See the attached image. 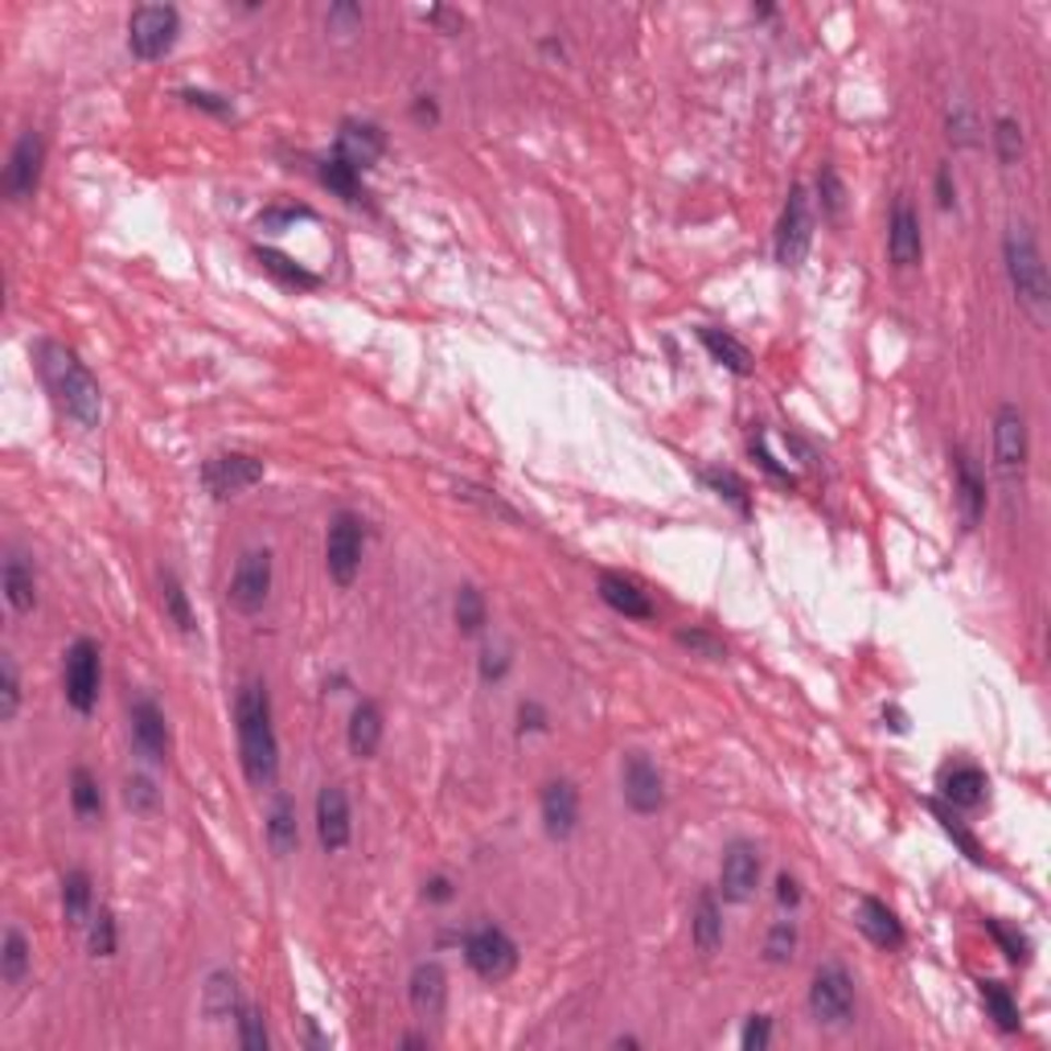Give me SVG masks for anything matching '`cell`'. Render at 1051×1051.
<instances>
[{"instance_id":"obj_1","label":"cell","mask_w":1051,"mask_h":1051,"mask_svg":"<svg viewBox=\"0 0 1051 1051\" xmlns=\"http://www.w3.org/2000/svg\"><path fill=\"white\" fill-rule=\"evenodd\" d=\"M34 357H37V374H42L46 390L54 394L58 411H62L67 420H74L79 427H99L103 390L99 382H95V374L79 362V354L67 350V345H58V341H37Z\"/></svg>"},{"instance_id":"obj_2","label":"cell","mask_w":1051,"mask_h":1051,"mask_svg":"<svg viewBox=\"0 0 1051 1051\" xmlns=\"http://www.w3.org/2000/svg\"><path fill=\"white\" fill-rule=\"evenodd\" d=\"M235 723H238V756L243 772L255 789H272L280 777V740L272 728V698L263 682H247L235 698Z\"/></svg>"},{"instance_id":"obj_3","label":"cell","mask_w":1051,"mask_h":1051,"mask_svg":"<svg viewBox=\"0 0 1051 1051\" xmlns=\"http://www.w3.org/2000/svg\"><path fill=\"white\" fill-rule=\"evenodd\" d=\"M1002 259H1006V275H1011V288H1015V300L1023 305V312H1027L1039 329H1048L1051 280H1048V263H1043L1039 243H1035L1027 222H1018V226L1006 231V238H1002Z\"/></svg>"},{"instance_id":"obj_4","label":"cell","mask_w":1051,"mask_h":1051,"mask_svg":"<svg viewBox=\"0 0 1051 1051\" xmlns=\"http://www.w3.org/2000/svg\"><path fill=\"white\" fill-rule=\"evenodd\" d=\"M177 34H181V13L173 4H140L128 21V50L140 62H156L177 46Z\"/></svg>"},{"instance_id":"obj_5","label":"cell","mask_w":1051,"mask_h":1051,"mask_svg":"<svg viewBox=\"0 0 1051 1051\" xmlns=\"http://www.w3.org/2000/svg\"><path fill=\"white\" fill-rule=\"evenodd\" d=\"M814 243V210H810V189L793 186L789 202L777 222V263L780 268H801Z\"/></svg>"},{"instance_id":"obj_6","label":"cell","mask_w":1051,"mask_h":1051,"mask_svg":"<svg viewBox=\"0 0 1051 1051\" xmlns=\"http://www.w3.org/2000/svg\"><path fill=\"white\" fill-rule=\"evenodd\" d=\"M464 961L476 978L485 982H506L509 973L518 969V945L509 941L497 924H481L464 936Z\"/></svg>"},{"instance_id":"obj_7","label":"cell","mask_w":1051,"mask_h":1051,"mask_svg":"<svg viewBox=\"0 0 1051 1051\" xmlns=\"http://www.w3.org/2000/svg\"><path fill=\"white\" fill-rule=\"evenodd\" d=\"M99 682H103L99 645L91 641V637H79V641L67 649V665H62L67 702L79 715H91L95 711V702H99Z\"/></svg>"},{"instance_id":"obj_8","label":"cell","mask_w":1051,"mask_h":1051,"mask_svg":"<svg viewBox=\"0 0 1051 1051\" xmlns=\"http://www.w3.org/2000/svg\"><path fill=\"white\" fill-rule=\"evenodd\" d=\"M1027 457H1031V440H1027V415L1015 403H1002L994 415V469L1006 485L1023 481L1027 473Z\"/></svg>"},{"instance_id":"obj_9","label":"cell","mask_w":1051,"mask_h":1051,"mask_svg":"<svg viewBox=\"0 0 1051 1051\" xmlns=\"http://www.w3.org/2000/svg\"><path fill=\"white\" fill-rule=\"evenodd\" d=\"M362 546H366V539H362V522H357L354 513H333V522H329V534H324V567H329V579L338 583V588H350L357 579V571H362Z\"/></svg>"},{"instance_id":"obj_10","label":"cell","mask_w":1051,"mask_h":1051,"mask_svg":"<svg viewBox=\"0 0 1051 1051\" xmlns=\"http://www.w3.org/2000/svg\"><path fill=\"white\" fill-rule=\"evenodd\" d=\"M810 1011H814L817 1023L826 1027H842L854 1015V982L850 973L838 961L822 966L814 973V985H810Z\"/></svg>"},{"instance_id":"obj_11","label":"cell","mask_w":1051,"mask_h":1051,"mask_svg":"<svg viewBox=\"0 0 1051 1051\" xmlns=\"http://www.w3.org/2000/svg\"><path fill=\"white\" fill-rule=\"evenodd\" d=\"M42 165H46V140L42 132H21L13 153H9V165H4V198L9 202H29L42 186Z\"/></svg>"},{"instance_id":"obj_12","label":"cell","mask_w":1051,"mask_h":1051,"mask_svg":"<svg viewBox=\"0 0 1051 1051\" xmlns=\"http://www.w3.org/2000/svg\"><path fill=\"white\" fill-rule=\"evenodd\" d=\"M263 460L251 457V452H219L202 464V485L214 497H235V493L251 489L263 481Z\"/></svg>"},{"instance_id":"obj_13","label":"cell","mask_w":1051,"mask_h":1051,"mask_svg":"<svg viewBox=\"0 0 1051 1051\" xmlns=\"http://www.w3.org/2000/svg\"><path fill=\"white\" fill-rule=\"evenodd\" d=\"M231 609L251 616L268 604L272 595V551H247L235 567V579H231Z\"/></svg>"},{"instance_id":"obj_14","label":"cell","mask_w":1051,"mask_h":1051,"mask_svg":"<svg viewBox=\"0 0 1051 1051\" xmlns=\"http://www.w3.org/2000/svg\"><path fill=\"white\" fill-rule=\"evenodd\" d=\"M621 784H625V801L633 805V814H658L665 805V780L658 772V764L649 760L645 752H633L625 756V768H621Z\"/></svg>"},{"instance_id":"obj_15","label":"cell","mask_w":1051,"mask_h":1051,"mask_svg":"<svg viewBox=\"0 0 1051 1051\" xmlns=\"http://www.w3.org/2000/svg\"><path fill=\"white\" fill-rule=\"evenodd\" d=\"M756 883H760V850L752 842H731L723 850V866H719V891L728 904H747L756 896Z\"/></svg>"},{"instance_id":"obj_16","label":"cell","mask_w":1051,"mask_h":1051,"mask_svg":"<svg viewBox=\"0 0 1051 1051\" xmlns=\"http://www.w3.org/2000/svg\"><path fill=\"white\" fill-rule=\"evenodd\" d=\"M128 723H132V744H137L140 756H149L153 764L169 760V723H165V711L156 707L149 695H140L128 711Z\"/></svg>"},{"instance_id":"obj_17","label":"cell","mask_w":1051,"mask_h":1051,"mask_svg":"<svg viewBox=\"0 0 1051 1051\" xmlns=\"http://www.w3.org/2000/svg\"><path fill=\"white\" fill-rule=\"evenodd\" d=\"M350 801H345V789L341 784H324L317 793V838H321L324 854H338V850L350 847Z\"/></svg>"},{"instance_id":"obj_18","label":"cell","mask_w":1051,"mask_h":1051,"mask_svg":"<svg viewBox=\"0 0 1051 1051\" xmlns=\"http://www.w3.org/2000/svg\"><path fill=\"white\" fill-rule=\"evenodd\" d=\"M387 153V132L378 123H366V119H345L338 132V156L345 165H354L357 173L378 165Z\"/></svg>"},{"instance_id":"obj_19","label":"cell","mask_w":1051,"mask_h":1051,"mask_svg":"<svg viewBox=\"0 0 1051 1051\" xmlns=\"http://www.w3.org/2000/svg\"><path fill=\"white\" fill-rule=\"evenodd\" d=\"M539 814L551 838H571L579 826V789L571 780H546L543 798H539Z\"/></svg>"},{"instance_id":"obj_20","label":"cell","mask_w":1051,"mask_h":1051,"mask_svg":"<svg viewBox=\"0 0 1051 1051\" xmlns=\"http://www.w3.org/2000/svg\"><path fill=\"white\" fill-rule=\"evenodd\" d=\"M887 255L896 268H916L920 255H924V238H920V214L912 210V202L899 198L891 210V226H887Z\"/></svg>"},{"instance_id":"obj_21","label":"cell","mask_w":1051,"mask_h":1051,"mask_svg":"<svg viewBox=\"0 0 1051 1051\" xmlns=\"http://www.w3.org/2000/svg\"><path fill=\"white\" fill-rule=\"evenodd\" d=\"M953 476H957V506H961V518H966V526L973 530L985 513V476L978 473V464H973V457H969L966 448H953Z\"/></svg>"},{"instance_id":"obj_22","label":"cell","mask_w":1051,"mask_h":1051,"mask_svg":"<svg viewBox=\"0 0 1051 1051\" xmlns=\"http://www.w3.org/2000/svg\"><path fill=\"white\" fill-rule=\"evenodd\" d=\"M411 1011L420 1018H440L444 1006H448V978L436 961H424V966L411 969Z\"/></svg>"},{"instance_id":"obj_23","label":"cell","mask_w":1051,"mask_h":1051,"mask_svg":"<svg viewBox=\"0 0 1051 1051\" xmlns=\"http://www.w3.org/2000/svg\"><path fill=\"white\" fill-rule=\"evenodd\" d=\"M985 789H990V780L978 764H953L941 772V793L953 810H978L985 801Z\"/></svg>"},{"instance_id":"obj_24","label":"cell","mask_w":1051,"mask_h":1051,"mask_svg":"<svg viewBox=\"0 0 1051 1051\" xmlns=\"http://www.w3.org/2000/svg\"><path fill=\"white\" fill-rule=\"evenodd\" d=\"M600 600H604L612 612L628 616V621H653V600H649L633 579L616 576V571H604V576H600Z\"/></svg>"},{"instance_id":"obj_25","label":"cell","mask_w":1051,"mask_h":1051,"mask_svg":"<svg viewBox=\"0 0 1051 1051\" xmlns=\"http://www.w3.org/2000/svg\"><path fill=\"white\" fill-rule=\"evenodd\" d=\"M0 588H4V600L13 604V612H34L37 609V579L34 567L25 563V555L9 551L4 555V567H0Z\"/></svg>"},{"instance_id":"obj_26","label":"cell","mask_w":1051,"mask_h":1051,"mask_svg":"<svg viewBox=\"0 0 1051 1051\" xmlns=\"http://www.w3.org/2000/svg\"><path fill=\"white\" fill-rule=\"evenodd\" d=\"M859 929H863L879 949H899V945H904V924H899L896 912L875 896L859 899Z\"/></svg>"},{"instance_id":"obj_27","label":"cell","mask_w":1051,"mask_h":1051,"mask_svg":"<svg viewBox=\"0 0 1051 1051\" xmlns=\"http://www.w3.org/2000/svg\"><path fill=\"white\" fill-rule=\"evenodd\" d=\"M345 740H350V752H354L357 760H370L374 752H378V744H382V707L370 702V698H362L354 707V715H350Z\"/></svg>"},{"instance_id":"obj_28","label":"cell","mask_w":1051,"mask_h":1051,"mask_svg":"<svg viewBox=\"0 0 1051 1051\" xmlns=\"http://www.w3.org/2000/svg\"><path fill=\"white\" fill-rule=\"evenodd\" d=\"M698 341L707 345V354L719 362V366H728L731 374H740V378H747L752 374V350H747L744 341H735L731 333H723V329H711V324H702L698 329Z\"/></svg>"},{"instance_id":"obj_29","label":"cell","mask_w":1051,"mask_h":1051,"mask_svg":"<svg viewBox=\"0 0 1051 1051\" xmlns=\"http://www.w3.org/2000/svg\"><path fill=\"white\" fill-rule=\"evenodd\" d=\"M690 936H695L698 953H715L723 945V908L711 891H702L695 899V916H690Z\"/></svg>"},{"instance_id":"obj_30","label":"cell","mask_w":1051,"mask_h":1051,"mask_svg":"<svg viewBox=\"0 0 1051 1051\" xmlns=\"http://www.w3.org/2000/svg\"><path fill=\"white\" fill-rule=\"evenodd\" d=\"M268 847H272L280 859L300 847V830H296V805H292L288 793H275V801H272V814H268Z\"/></svg>"},{"instance_id":"obj_31","label":"cell","mask_w":1051,"mask_h":1051,"mask_svg":"<svg viewBox=\"0 0 1051 1051\" xmlns=\"http://www.w3.org/2000/svg\"><path fill=\"white\" fill-rule=\"evenodd\" d=\"M205 1018H214V1023H222V1018H238V1011H243V999H238V982L226 973V969H219V973H210V982H205Z\"/></svg>"},{"instance_id":"obj_32","label":"cell","mask_w":1051,"mask_h":1051,"mask_svg":"<svg viewBox=\"0 0 1051 1051\" xmlns=\"http://www.w3.org/2000/svg\"><path fill=\"white\" fill-rule=\"evenodd\" d=\"M255 259H259L263 272H272L275 280L288 284V288H317V284H321V275L305 272L296 259H288L284 251H275V247H255Z\"/></svg>"},{"instance_id":"obj_33","label":"cell","mask_w":1051,"mask_h":1051,"mask_svg":"<svg viewBox=\"0 0 1051 1051\" xmlns=\"http://www.w3.org/2000/svg\"><path fill=\"white\" fill-rule=\"evenodd\" d=\"M321 186L329 189V193H338L341 202L357 205L362 198H366V189H362V173L354 169V165H345L341 156H329V161H321Z\"/></svg>"},{"instance_id":"obj_34","label":"cell","mask_w":1051,"mask_h":1051,"mask_svg":"<svg viewBox=\"0 0 1051 1051\" xmlns=\"http://www.w3.org/2000/svg\"><path fill=\"white\" fill-rule=\"evenodd\" d=\"M91 899H95L91 875H86V871H67V875H62V912H67V924H74V929L86 924Z\"/></svg>"},{"instance_id":"obj_35","label":"cell","mask_w":1051,"mask_h":1051,"mask_svg":"<svg viewBox=\"0 0 1051 1051\" xmlns=\"http://www.w3.org/2000/svg\"><path fill=\"white\" fill-rule=\"evenodd\" d=\"M25 973H29V941H25L21 929H4V941H0V978H4V985H17L25 982Z\"/></svg>"},{"instance_id":"obj_36","label":"cell","mask_w":1051,"mask_h":1051,"mask_svg":"<svg viewBox=\"0 0 1051 1051\" xmlns=\"http://www.w3.org/2000/svg\"><path fill=\"white\" fill-rule=\"evenodd\" d=\"M70 805H74V814L83 817V822H91V817L103 814L99 780L91 777L86 768H74V772H70Z\"/></svg>"},{"instance_id":"obj_37","label":"cell","mask_w":1051,"mask_h":1051,"mask_svg":"<svg viewBox=\"0 0 1051 1051\" xmlns=\"http://www.w3.org/2000/svg\"><path fill=\"white\" fill-rule=\"evenodd\" d=\"M161 604H165V616H169L181 633H193V628H198L193 625V612H189L186 588H181V579L173 576V571H161Z\"/></svg>"},{"instance_id":"obj_38","label":"cell","mask_w":1051,"mask_h":1051,"mask_svg":"<svg viewBox=\"0 0 1051 1051\" xmlns=\"http://www.w3.org/2000/svg\"><path fill=\"white\" fill-rule=\"evenodd\" d=\"M982 1002H985V1011H990V1018L999 1023L1002 1031H1018V1002L1011 999V990L1002 982H982Z\"/></svg>"},{"instance_id":"obj_39","label":"cell","mask_w":1051,"mask_h":1051,"mask_svg":"<svg viewBox=\"0 0 1051 1051\" xmlns=\"http://www.w3.org/2000/svg\"><path fill=\"white\" fill-rule=\"evenodd\" d=\"M1023 149H1027V140H1023V123H1018L1015 116L994 119V153H999V161L1006 165V169L1023 161Z\"/></svg>"},{"instance_id":"obj_40","label":"cell","mask_w":1051,"mask_h":1051,"mask_svg":"<svg viewBox=\"0 0 1051 1051\" xmlns=\"http://www.w3.org/2000/svg\"><path fill=\"white\" fill-rule=\"evenodd\" d=\"M764 957H768L772 966H789V961L798 957V924H793V920H777V924L768 929V936H764Z\"/></svg>"},{"instance_id":"obj_41","label":"cell","mask_w":1051,"mask_h":1051,"mask_svg":"<svg viewBox=\"0 0 1051 1051\" xmlns=\"http://www.w3.org/2000/svg\"><path fill=\"white\" fill-rule=\"evenodd\" d=\"M702 481H707V485H711V489L719 493L723 501H731V506L740 509L744 518L752 513V497H747V485H744V481H740L735 473H728V469H707V473H702Z\"/></svg>"},{"instance_id":"obj_42","label":"cell","mask_w":1051,"mask_h":1051,"mask_svg":"<svg viewBox=\"0 0 1051 1051\" xmlns=\"http://www.w3.org/2000/svg\"><path fill=\"white\" fill-rule=\"evenodd\" d=\"M452 616H457L460 633H481L485 628V595L476 592V588H460L457 592V604H452Z\"/></svg>"},{"instance_id":"obj_43","label":"cell","mask_w":1051,"mask_h":1051,"mask_svg":"<svg viewBox=\"0 0 1051 1051\" xmlns=\"http://www.w3.org/2000/svg\"><path fill=\"white\" fill-rule=\"evenodd\" d=\"M17 711H21V674H17V662L4 653V658H0V719L13 723Z\"/></svg>"},{"instance_id":"obj_44","label":"cell","mask_w":1051,"mask_h":1051,"mask_svg":"<svg viewBox=\"0 0 1051 1051\" xmlns=\"http://www.w3.org/2000/svg\"><path fill=\"white\" fill-rule=\"evenodd\" d=\"M86 941H91V953H95V957H116L119 933H116V916H111V908H99V912L91 916V933H86Z\"/></svg>"},{"instance_id":"obj_45","label":"cell","mask_w":1051,"mask_h":1051,"mask_svg":"<svg viewBox=\"0 0 1051 1051\" xmlns=\"http://www.w3.org/2000/svg\"><path fill=\"white\" fill-rule=\"evenodd\" d=\"M933 814H936V822H941V830L949 834L953 842H957V847L966 850V854H969V859H973V863H985V850H982V842H978V838H973V834H969L966 826H961V822H957V817H953V810H945V805H941V801H933Z\"/></svg>"},{"instance_id":"obj_46","label":"cell","mask_w":1051,"mask_h":1051,"mask_svg":"<svg viewBox=\"0 0 1051 1051\" xmlns=\"http://www.w3.org/2000/svg\"><path fill=\"white\" fill-rule=\"evenodd\" d=\"M238 1043L247 1051H268L272 1048V1035H268V1023L255 1006H243L238 1011Z\"/></svg>"},{"instance_id":"obj_47","label":"cell","mask_w":1051,"mask_h":1051,"mask_svg":"<svg viewBox=\"0 0 1051 1051\" xmlns=\"http://www.w3.org/2000/svg\"><path fill=\"white\" fill-rule=\"evenodd\" d=\"M123 801H128V810L132 814H156L161 810V789H156L149 777H128V784H123Z\"/></svg>"},{"instance_id":"obj_48","label":"cell","mask_w":1051,"mask_h":1051,"mask_svg":"<svg viewBox=\"0 0 1051 1051\" xmlns=\"http://www.w3.org/2000/svg\"><path fill=\"white\" fill-rule=\"evenodd\" d=\"M985 929H990V936L1002 945V953L1015 961V966H1023L1027 957H1031V941L1018 933V929H1011V924H1002V920H985Z\"/></svg>"},{"instance_id":"obj_49","label":"cell","mask_w":1051,"mask_h":1051,"mask_svg":"<svg viewBox=\"0 0 1051 1051\" xmlns=\"http://www.w3.org/2000/svg\"><path fill=\"white\" fill-rule=\"evenodd\" d=\"M678 645L698 653V658H707V662H723L728 658V645L711 637V633H702V628H678Z\"/></svg>"},{"instance_id":"obj_50","label":"cell","mask_w":1051,"mask_h":1051,"mask_svg":"<svg viewBox=\"0 0 1051 1051\" xmlns=\"http://www.w3.org/2000/svg\"><path fill=\"white\" fill-rule=\"evenodd\" d=\"M949 140L957 149H973L978 144V119L969 103H953L949 107Z\"/></svg>"},{"instance_id":"obj_51","label":"cell","mask_w":1051,"mask_h":1051,"mask_svg":"<svg viewBox=\"0 0 1051 1051\" xmlns=\"http://www.w3.org/2000/svg\"><path fill=\"white\" fill-rule=\"evenodd\" d=\"M457 493H460V497H464V501H476V506L485 509V513H497V518H506V522H518V509L506 506V501H501L497 493L481 489V485H469V481H460Z\"/></svg>"},{"instance_id":"obj_52","label":"cell","mask_w":1051,"mask_h":1051,"mask_svg":"<svg viewBox=\"0 0 1051 1051\" xmlns=\"http://www.w3.org/2000/svg\"><path fill=\"white\" fill-rule=\"evenodd\" d=\"M817 198H822V210L830 214V219H838L842 214V205H847V189H842V177L826 165L822 169V177H817Z\"/></svg>"},{"instance_id":"obj_53","label":"cell","mask_w":1051,"mask_h":1051,"mask_svg":"<svg viewBox=\"0 0 1051 1051\" xmlns=\"http://www.w3.org/2000/svg\"><path fill=\"white\" fill-rule=\"evenodd\" d=\"M752 457L760 460V469H764V473H768V476H772V481H780V485H789V489L798 485V476L789 473V469H784V464H780V460L772 457V452H768V440H764V436H756V440H752Z\"/></svg>"},{"instance_id":"obj_54","label":"cell","mask_w":1051,"mask_h":1051,"mask_svg":"<svg viewBox=\"0 0 1051 1051\" xmlns=\"http://www.w3.org/2000/svg\"><path fill=\"white\" fill-rule=\"evenodd\" d=\"M768 1039H772V1018H764V1015L747 1018L744 1035H740L744 1051H764V1048H768Z\"/></svg>"},{"instance_id":"obj_55","label":"cell","mask_w":1051,"mask_h":1051,"mask_svg":"<svg viewBox=\"0 0 1051 1051\" xmlns=\"http://www.w3.org/2000/svg\"><path fill=\"white\" fill-rule=\"evenodd\" d=\"M506 674H509L506 649H485V653H481V682H501Z\"/></svg>"},{"instance_id":"obj_56","label":"cell","mask_w":1051,"mask_h":1051,"mask_svg":"<svg viewBox=\"0 0 1051 1051\" xmlns=\"http://www.w3.org/2000/svg\"><path fill=\"white\" fill-rule=\"evenodd\" d=\"M936 202H941V210H953V202H957V186H953L949 165L936 169Z\"/></svg>"},{"instance_id":"obj_57","label":"cell","mask_w":1051,"mask_h":1051,"mask_svg":"<svg viewBox=\"0 0 1051 1051\" xmlns=\"http://www.w3.org/2000/svg\"><path fill=\"white\" fill-rule=\"evenodd\" d=\"M181 99L193 103V107H205L214 116H231V103H219V95H210V91H181Z\"/></svg>"},{"instance_id":"obj_58","label":"cell","mask_w":1051,"mask_h":1051,"mask_svg":"<svg viewBox=\"0 0 1051 1051\" xmlns=\"http://www.w3.org/2000/svg\"><path fill=\"white\" fill-rule=\"evenodd\" d=\"M518 728L522 731H543L546 728V711L539 702H522L518 707Z\"/></svg>"},{"instance_id":"obj_59","label":"cell","mask_w":1051,"mask_h":1051,"mask_svg":"<svg viewBox=\"0 0 1051 1051\" xmlns=\"http://www.w3.org/2000/svg\"><path fill=\"white\" fill-rule=\"evenodd\" d=\"M296 219H312V210H305V205H296V210H268V214L259 219V226H284V222H296Z\"/></svg>"},{"instance_id":"obj_60","label":"cell","mask_w":1051,"mask_h":1051,"mask_svg":"<svg viewBox=\"0 0 1051 1051\" xmlns=\"http://www.w3.org/2000/svg\"><path fill=\"white\" fill-rule=\"evenodd\" d=\"M777 899L784 904V908H798V904H801V883L793 879V875H780V879H777Z\"/></svg>"},{"instance_id":"obj_61","label":"cell","mask_w":1051,"mask_h":1051,"mask_svg":"<svg viewBox=\"0 0 1051 1051\" xmlns=\"http://www.w3.org/2000/svg\"><path fill=\"white\" fill-rule=\"evenodd\" d=\"M411 111H415V119H420V123H436V119H440V107H436V99H432V95H420V103H415Z\"/></svg>"},{"instance_id":"obj_62","label":"cell","mask_w":1051,"mask_h":1051,"mask_svg":"<svg viewBox=\"0 0 1051 1051\" xmlns=\"http://www.w3.org/2000/svg\"><path fill=\"white\" fill-rule=\"evenodd\" d=\"M424 896L432 899V904H444V899H452V883L444 879V875H436V879L424 887Z\"/></svg>"},{"instance_id":"obj_63","label":"cell","mask_w":1051,"mask_h":1051,"mask_svg":"<svg viewBox=\"0 0 1051 1051\" xmlns=\"http://www.w3.org/2000/svg\"><path fill=\"white\" fill-rule=\"evenodd\" d=\"M403 1048H427V1035H408Z\"/></svg>"}]
</instances>
